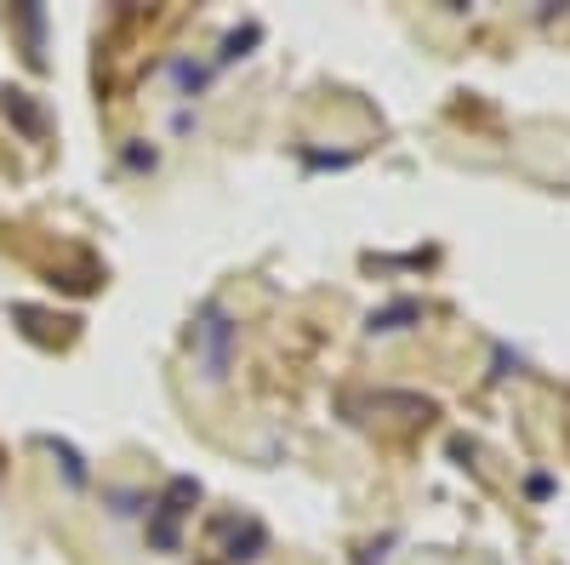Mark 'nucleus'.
I'll use <instances>...</instances> for the list:
<instances>
[{
  "instance_id": "nucleus-1",
  "label": "nucleus",
  "mask_w": 570,
  "mask_h": 565,
  "mask_svg": "<svg viewBox=\"0 0 570 565\" xmlns=\"http://www.w3.org/2000/svg\"><path fill=\"white\" fill-rule=\"evenodd\" d=\"M228 314L212 303L206 314H200V325H195V343L206 349V377H212V383H217V377H223V366H228Z\"/></svg>"
}]
</instances>
